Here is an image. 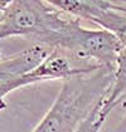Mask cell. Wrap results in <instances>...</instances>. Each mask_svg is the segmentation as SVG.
I'll list each match as a JSON object with an SVG mask.
<instances>
[{"instance_id": "1", "label": "cell", "mask_w": 126, "mask_h": 132, "mask_svg": "<svg viewBox=\"0 0 126 132\" xmlns=\"http://www.w3.org/2000/svg\"><path fill=\"white\" fill-rule=\"evenodd\" d=\"M114 72L101 67L63 81L57 98L30 132H74L108 93Z\"/></svg>"}, {"instance_id": "2", "label": "cell", "mask_w": 126, "mask_h": 132, "mask_svg": "<svg viewBox=\"0 0 126 132\" xmlns=\"http://www.w3.org/2000/svg\"><path fill=\"white\" fill-rule=\"evenodd\" d=\"M78 18L57 8L53 1H0V40L25 37L47 47Z\"/></svg>"}, {"instance_id": "3", "label": "cell", "mask_w": 126, "mask_h": 132, "mask_svg": "<svg viewBox=\"0 0 126 132\" xmlns=\"http://www.w3.org/2000/svg\"><path fill=\"white\" fill-rule=\"evenodd\" d=\"M51 49L34 44L10 57L0 59V108L5 106L4 98L21 87L38 83L33 71L49 54Z\"/></svg>"}, {"instance_id": "4", "label": "cell", "mask_w": 126, "mask_h": 132, "mask_svg": "<svg viewBox=\"0 0 126 132\" xmlns=\"http://www.w3.org/2000/svg\"><path fill=\"white\" fill-rule=\"evenodd\" d=\"M104 98L96 104V107L93 108V111L91 112V114L81 123V126L74 132H101L102 131L106 121H107V118L110 116V113L105 111Z\"/></svg>"}]
</instances>
